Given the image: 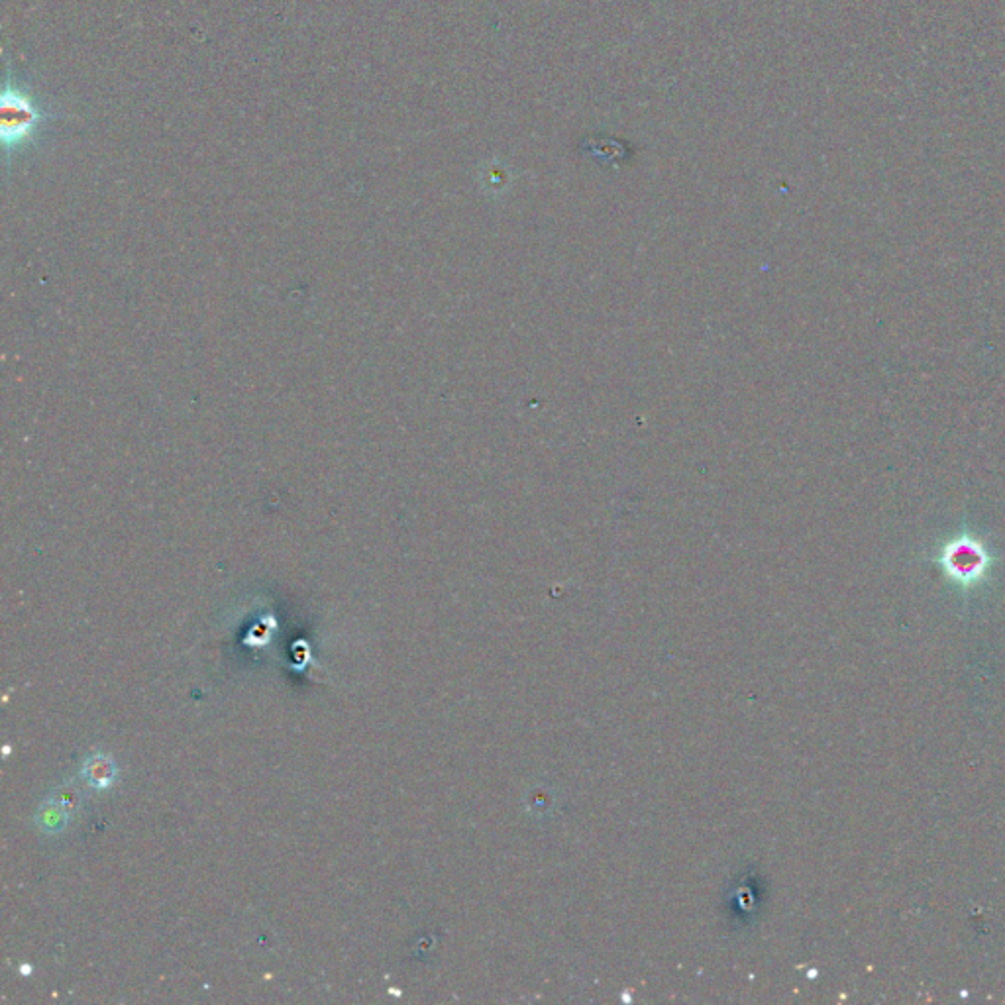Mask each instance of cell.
Listing matches in <instances>:
<instances>
[{"label": "cell", "mask_w": 1005, "mask_h": 1005, "mask_svg": "<svg viewBox=\"0 0 1005 1005\" xmlns=\"http://www.w3.org/2000/svg\"><path fill=\"white\" fill-rule=\"evenodd\" d=\"M81 778L97 792L110 790L118 782V766L112 756L95 752L85 758L81 766Z\"/></svg>", "instance_id": "277c9868"}, {"label": "cell", "mask_w": 1005, "mask_h": 1005, "mask_svg": "<svg viewBox=\"0 0 1005 1005\" xmlns=\"http://www.w3.org/2000/svg\"><path fill=\"white\" fill-rule=\"evenodd\" d=\"M53 118L44 101L8 69L0 97V136L6 156L12 158L36 144Z\"/></svg>", "instance_id": "6da1fadb"}, {"label": "cell", "mask_w": 1005, "mask_h": 1005, "mask_svg": "<svg viewBox=\"0 0 1005 1005\" xmlns=\"http://www.w3.org/2000/svg\"><path fill=\"white\" fill-rule=\"evenodd\" d=\"M81 805V794L73 786H61L42 803L36 823L44 833H59L75 817Z\"/></svg>", "instance_id": "7a4b0ae2"}, {"label": "cell", "mask_w": 1005, "mask_h": 1005, "mask_svg": "<svg viewBox=\"0 0 1005 1005\" xmlns=\"http://www.w3.org/2000/svg\"><path fill=\"white\" fill-rule=\"evenodd\" d=\"M945 566L958 580H972L986 568V554L972 538H960L945 550Z\"/></svg>", "instance_id": "3957f363"}]
</instances>
